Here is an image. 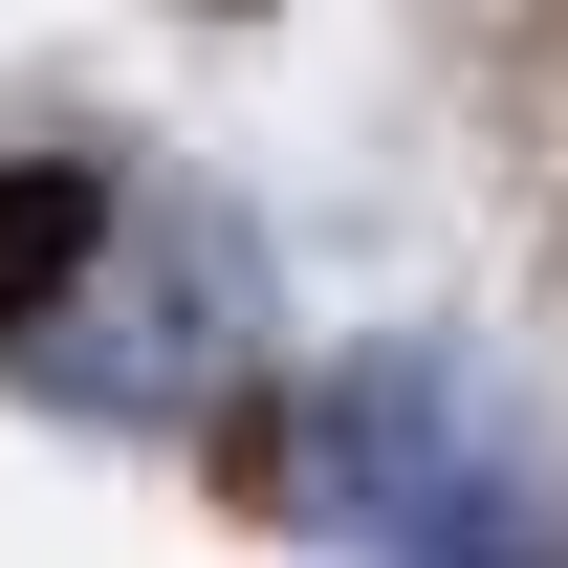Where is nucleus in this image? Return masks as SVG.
Listing matches in <instances>:
<instances>
[{
	"label": "nucleus",
	"mask_w": 568,
	"mask_h": 568,
	"mask_svg": "<svg viewBox=\"0 0 568 568\" xmlns=\"http://www.w3.org/2000/svg\"><path fill=\"white\" fill-rule=\"evenodd\" d=\"M0 351L44 372L67 416H219V394L263 372V219H219V197H132V219H88L67 284H44Z\"/></svg>",
	"instance_id": "obj_1"
},
{
	"label": "nucleus",
	"mask_w": 568,
	"mask_h": 568,
	"mask_svg": "<svg viewBox=\"0 0 568 568\" xmlns=\"http://www.w3.org/2000/svg\"><path fill=\"white\" fill-rule=\"evenodd\" d=\"M263 503H284V525H351V547H394V568H547V525H525L503 437L459 416L437 351H351L306 416H284Z\"/></svg>",
	"instance_id": "obj_2"
},
{
	"label": "nucleus",
	"mask_w": 568,
	"mask_h": 568,
	"mask_svg": "<svg viewBox=\"0 0 568 568\" xmlns=\"http://www.w3.org/2000/svg\"><path fill=\"white\" fill-rule=\"evenodd\" d=\"M88 219H110V197H88L67 153H0V328H22V306L67 284V241H88Z\"/></svg>",
	"instance_id": "obj_3"
}]
</instances>
